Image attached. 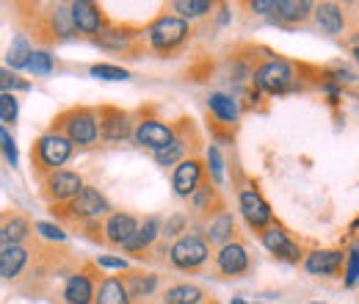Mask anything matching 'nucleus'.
Wrapping results in <instances>:
<instances>
[{
	"label": "nucleus",
	"instance_id": "obj_1",
	"mask_svg": "<svg viewBox=\"0 0 359 304\" xmlns=\"http://www.w3.org/2000/svg\"><path fill=\"white\" fill-rule=\"evenodd\" d=\"M313 72L315 70L307 67V64L271 55V58L260 61V64L252 70V86L257 88V91H266V94L304 91V88H310V78H318Z\"/></svg>",
	"mask_w": 359,
	"mask_h": 304
},
{
	"label": "nucleus",
	"instance_id": "obj_2",
	"mask_svg": "<svg viewBox=\"0 0 359 304\" xmlns=\"http://www.w3.org/2000/svg\"><path fill=\"white\" fill-rule=\"evenodd\" d=\"M191 39H194V25L177 17L175 11L163 8L152 22H147V47L161 58H175Z\"/></svg>",
	"mask_w": 359,
	"mask_h": 304
},
{
	"label": "nucleus",
	"instance_id": "obj_3",
	"mask_svg": "<svg viewBox=\"0 0 359 304\" xmlns=\"http://www.w3.org/2000/svg\"><path fill=\"white\" fill-rule=\"evenodd\" d=\"M31 37L39 44H58L72 39L78 31H75V22H72V14H69V3H53V6H34L31 3Z\"/></svg>",
	"mask_w": 359,
	"mask_h": 304
},
{
	"label": "nucleus",
	"instance_id": "obj_4",
	"mask_svg": "<svg viewBox=\"0 0 359 304\" xmlns=\"http://www.w3.org/2000/svg\"><path fill=\"white\" fill-rule=\"evenodd\" d=\"M47 131L67 136L75 147H94L102 141L100 138V117H97V108H91V105H72V108L58 111Z\"/></svg>",
	"mask_w": 359,
	"mask_h": 304
},
{
	"label": "nucleus",
	"instance_id": "obj_5",
	"mask_svg": "<svg viewBox=\"0 0 359 304\" xmlns=\"http://www.w3.org/2000/svg\"><path fill=\"white\" fill-rule=\"evenodd\" d=\"M111 211H114L111 202L94 185H86L75 199H69L64 205H50V213H53L55 221L69 224V227H78V230L83 224H91V221H102Z\"/></svg>",
	"mask_w": 359,
	"mask_h": 304
},
{
	"label": "nucleus",
	"instance_id": "obj_6",
	"mask_svg": "<svg viewBox=\"0 0 359 304\" xmlns=\"http://www.w3.org/2000/svg\"><path fill=\"white\" fill-rule=\"evenodd\" d=\"M72 152H75V144L67 136H61V133L55 131L42 133L31 144V172L42 183L53 172L64 169V164L72 158Z\"/></svg>",
	"mask_w": 359,
	"mask_h": 304
},
{
	"label": "nucleus",
	"instance_id": "obj_7",
	"mask_svg": "<svg viewBox=\"0 0 359 304\" xmlns=\"http://www.w3.org/2000/svg\"><path fill=\"white\" fill-rule=\"evenodd\" d=\"M213 244L202 235V232H188L177 241H172L169 249V265L177 268L182 274H199L208 268V263L213 260Z\"/></svg>",
	"mask_w": 359,
	"mask_h": 304
},
{
	"label": "nucleus",
	"instance_id": "obj_8",
	"mask_svg": "<svg viewBox=\"0 0 359 304\" xmlns=\"http://www.w3.org/2000/svg\"><path fill=\"white\" fill-rule=\"evenodd\" d=\"M97 268H100V265L91 260H86L83 265H78V268L67 277V282H64V288H61V304H94L97 302V288H100V279L105 277V274H100Z\"/></svg>",
	"mask_w": 359,
	"mask_h": 304
},
{
	"label": "nucleus",
	"instance_id": "obj_9",
	"mask_svg": "<svg viewBox=\"0 0 359 304\" xmlns=\"http://www.w3.org/2000/svg\"><path fill=\"white\" fill-rule=\"evenodd\" d=\"M238 205H241V213L246 218V224L260 235V232H266L269 227H273L276 221H273V211H271V205L263 199V194H260V188L252 183V180H246V183H238Z\"/></svg>",
	"mask_w": 359,
	"mask_h": 304
},
{
	"label": "nucleus",
	"instance_id": "obj_10",
	"mask_svg": "<svg viewBox=\"0 0 359 304\" xmlns=\"http://www.w3.org/2000/svg\"><path fill=\"white\" fill-rule=\"evenodd\" d=\"M177 122H180V131H177L175 144H172L169 150H163V152L155 155V164L163 166V169H166V166H180V164L188 161V158H196L199 144H202V133L196 131V125H194L191 117H182Z\"/></svg>",
	"mask_w": 359,
	"mask_h": 304
},
{
	"label": "nucleus",
	"instance_id": "obj_11",
	"mask_svg": "<svg viewBox=\"0 0 359 304\" xmlns=\"http://www.w3.org/2000/svg\"><path fill=\"white\" fill-rule=\"evenodd\" d=\"M180 131V122H163V119H155V117H144L135 122V131H133V141L138 147L149 150L152 155L169 150L177 138Z\"/></svg>",
	"mask_w": 359,
	"mask_h": 304
},
{
	"label": "nucleus",
	"instance_id": "obj_12",
	"mask_svg": "<svg viewBox=\"0 0 359 304\" xmlns=\"http://www.w3.org/2000/svg\"><path fill=\"white\" fill-rule=\"evenodd\" d=\"M141 39H147V25H130V22H111L108 31H102L94 42L105 50H114V53H122L128 58H138L141 53Z\"/></svg>",
	"mask_w": 359,
	"mask_h": 304
},
{
	"label": "nucleus",
	"instance_id": "obj_13",
	"mask_svg": "<svg viewBox=\"0 0 359 304\" xmlns=\"http://www.w3.org/2000/svg\"><path fill=\"white\" fill-rule=\"evenodd\" d=\"M249 271H252V258H249V249H246V244L241 238L216 249V255H213V274L219 279H241Z\"/></svg>",
	"mask_w": 359,
	"mask_h": 304
},
{
	"label": "nucleus",
	"instance_id": "obj_14",
	"mask_svg": "<svg viewBox=\"0 0 359 304\" xmlns=\"http://www.w3.org/2000/svg\"><path fill=\"white\" fill-rule=\"evenodd\" d=\"M83 188H86L83 177L72 169H58L39 183V194L45 197L47 205H64V202L75 199Z\"/></svg>",
	"mask_w": 359,
	"mask_h": 304
},
{
	"label": "nucleus",
	"instance_id": "obj_15",
	"mask_svg": "<svg viewBox=\"0 0 359 304\" xmlns=\"http://www.w3.org/2000/svg\"><path fill=\"white\" fill-rule=\"evenodd\" d=\"M97 117H100V138L105 144H119L125 138H133L135 122L130 111L102 103V105H97Z\"/></svg>",
	"mask_w": 359,
	"mask_h": 304
},
{
	"label": "nucleus",
	"instance_id": "obj_16",
	"mask_svg": "<svg viewBox=\"0 0 359 304\" xmlns=\"http://www.w3.org/2000/svg\"><path fill=\"white\" fill-rule=\"evenodd\" d=\"M141 221H144V218H138L135 213H130V211H111V213L105 216V221H102L105 244H108L111 249H122V252H125V246L133 241L135 232L141 230Z\"/></svg>",
	"mask_w": 359,
	"mask_h": 304
},
{
	"label": "nucleus",
	"instance_id": "obj_17",
	"mask_svg": "<svg viewBox=\"0 0 359 304\" xmlns=\"http://www.w3.org/2000/svg\"><path fill=\"white\" fill-rule=\"evenodd\" d=\"M188 202H191V213L199 216L205 224H208L210 218L226 213V199L222 197V188H219V183H216L210 174L202 180V185L194 191V197H191Z\"/></svg>",
	"mask_w": 359,
	"mask_h": 304
},
{
	"label": "nucleus",
	"instance_id": "obj_18",
	"mask_svg": "<svg viewBox=\"0 0 359 304\" xmlns=\"http://www.w3.org/2000/svg\"><path fill=\"white\" fill-rule=\"evenodd\" d=\"M69 14H72V22H75V31L94 37V39L102 31H108V25H111V20H108V14H105V8L100 3L75 0V3H69Z\"/></svg>",
	"mask_w": 359,
	"mask_h": 304
},
{
	"label": "nucleus",
	"instance_id": "obj_19",
	"mask_svg": "<svg viewBox=\"0 0 359 304\" xmlns=\"http://www.w3.org/2000/svg\"><path fill=\"white\" fill-rule=\"evenodd\" d=\"M34 246H36V238H31L28 244H17V246H0V277L6 285H14L25 268L31 265L34 258Z\"/></svg>",
	"mask_w": 359,
	"mask_h": 304
},
{
	"label": "nucleus",
	"instance_id": "obj_20",
	"mask_svg": "<svg viewBox=\"0 0 359 304\" xmlns=\"http://www.w3.org/2000/svg\"><path fill=\"white\" fill-rule=\"evenodd\" d=\"M260 238V244L269 249L271 255L276 258V260L282 263H304V258H307V252L290 238V232H285L279 224H273V227H269L266 232H260L257 235Z\"/></svg>",
	"mask_w": 359,
	"mask_h": 304
},
{
	"label": "nucleus",
	"instance_id": "obj_21",
	"mask_svg": "<svg viewBox=\"0 0 359 304\" xmlns=\"http://www.w3.org/2000/svg\"><path fill=\"white\" fill-rule=\"evenodd\" d=\"M119 274H122V279H125V285H128V291H130L135 304L152 302V296L161 299V293H163V288H161L163 277L161 274L144 271V268H128V271H119Z\"/></svg>",
	"mask_w": 359,
	"mask_h": 304
},
{
	"label": "nucleus",
	"instance_id": "obj_22",
	"mask_svg": "<svg viewBox=\"0 0 359 304\" xmlns=\"http://www.w3.org/2000/svg\"><path fill=\"white\" fill-rule=\"evenodd\" d=\"M313 25L326 34V37H340L351 28V17H348V6L343 3H315Z\"/></svg>",
	"mask_w": 359,
	"mask_h": 304
},
{
	"label": "nucleus",
	"instance_id": "obj_23",
	"mask_svg": "<svg viewBox=\"0 0 359 304\" xmlns=\"http://www.w3.org/2000/svg\"><path fill=\"white\" fill-rule=\"evenodd\" d=\"M36 221H31L28 213L22 211H6L0 218V246H17V244H28L31 238H36Z\"/></svg>",
	"mask_w": 359,
	"mask_h": 304
},
{
	"label": "nucleus",
	"instance_id": "obj_24",
	"mask_svg": "<svg viewBox=\"0 0 359 304\" xmlns=\"http://www.w3.org/2000/svg\"><path fill=\"white\" fill-rule=\"evenodd\" d=\"M210 172H208V166H205V161L199 155L196 158H188L180 166H175V172H172V188H175V194H177L180 199H191L194 191L202 185V180Z\"/></svg>",
	"mask_w": 359,
	"mask_h": 304
},
{
	"label": "nucleus",
	"instance_id": "obj_25",
	"mask_svg": "<svg viewBox=\"0 0 359 304\" xmlns=\"http://www.w3.org/2000/svg\"><path fill=\"white\" fill-rule=\"evenodd\" d=\"M348 252L346 249H313L304 258V271L313 277H340L346 271Z\"/></svg>",
	"mask_w": 359,
	"mask_h": 304
},
{
	"label": "nucleus",
	"instance_id": "obj_26",
	"mask_svg": "<svg viewBox=\"0 0 359 304\" xmlns=\"http://www.w3.org/2000/svg\"><path fill=\"white\" fill-rule=\"evenodd\" d=\"M161 238H163V218L147 216L141 221V230L135 232V238L125 246V255H130L135 260H147V255L155 249Z\"/></svg>",
	"mask_w": 359,
	"mask_h": 304
},
{
	"label": "nucleus",
	"instance_id": "obj_27",
	"mask_svg": "<svg viewBox=\"0 0 359 304\" xmlns=\"http://www.w3.org/2000/svg\"><path fill=\"white\" fill-rule=\"evenodd\" d=\"M315 3L310 0H279L273 11V22L287 25V28H304L313 22Z\"/></svg>",
	"mask_w": 359,
	"mask_h": 304
},
{
	"label": "nucleus",
	"instance_id": "obj_28",
	"mask_svg": "<svg viewBox=\"0 0 359 304\" xmlns=\"http://www.w3.org/2000/svg\"><path fill=\"white\" fill-rule=\"evenodd\" d=\"M213 296L208 293V288L196 285V282H175L166 285L161 293V304H210Z\"/></svg>",
	"mask_w": 359,
	"mask_h": 304
},
{
	"label": "nucleus",
	"instance_id": "obj_29",
	"mask_svg": "<svg viewBox=\"0 0 359 304\" xmlns=\"http://www.w3.org/2000/svg\"><path fill=\"white\" fill-rule=\"evenodd\" d=\"M94 304H135L122 274H105L100 279V288H97V302Z\"/></svg>",
	"mask_w": 359,
	"mask_h": 304
},
{
	"label": "nucleus",
	"instance_id": "obj_30",
	"mask_svg": "<svg viewBox=\"0 0 359 304\" xmlns=\"http://www.w3.org/2000/svg\"><path fill=\"white\" fill-rule=\"evenodd\" d=\"M208 111L213 119H219L226 128H235L238 117H241V103L232 97V94H224V91H213L208 97Z\"/></svg>",
	"mask_w": 359,
	"mask_h": 304
},
{
	"label": "nucleus",
	"instance_id": "obj_31",
	"mask_svg": "<svg viewBox=\"0 0 359 304\" xmlns=\"http://www.w3.org/2000/svg\"><path fill=\"white\" fill-rule=\"evenodd\" d=\"M238 224H235V218H232V213L226 211V213H222V216L210 218L208 224H205V238L219 249V246H224V244H232V241H238Z\"/></svg>",
	"mask_w": 359,
	"mask_h": 304
},
{
	"label": "nucleus",
	"instance_id": "obj_32",
	"mask_svg": "<svg viewBox=\"0 0 359 304\" xmlns=\"http://www.w3.org/2000/svg\"><path fill=\"white\" fill-rule=\"evenodd\" d=\"M34 50H36V47L28 42L25 34L14 37V42L8 44V50H6V70H8V67H11V70H28Z\"/></svg>",
	"mask_w": 359,
	"mask_h": 304
},
{
	"label": "nucleus",
	"instance_id": "obj_33",
	"mask_svg": "<svg viewBox=\"0 0 359 304\" xmlns=\"http://www.w3.org/2000/svg\"><path fill=\"white\" fill-rule=\"evenodd\" d=\"M213 8H216L213 0H172V3H169V11H175L177 17L188 20V22L213 14Z\"/></svg>",
	"mask_w": 359,
	"mask_h": 304
},
{
	"label": "nucleus",
	"instance_id": "obj_34",
	"mask_svg": "<svg viewBox=\"0 0 359 304\" xmlns=\"http://www.w3.org/2000/svg\"><path fill=\"white\" fill-rule=\"evenodd\" d=\"M28 70H31V75H36V78H47V75L55 70V55H53L47 47H36L34 55H31Z\"/></svg>",
	"mask_w": 359,
	"mask_h": 304
},
{
	"label": "nucleus",
	"instance_id": "obj_35",
	"mask_svg": "<svg viewBox=\"0 0 359 304\" xmlns=\"http://www.w3.org/2000/svg\"><path fill=\"white\" fill-rule=\"evenodd\" d=\"M89 75L100 78V81H128L130 78V72L125 67H116V64H91Z\"/></svg>",
	"mask_w": 359,
	"mask_h": 304
},
{
	"label": "nucleus",
	"instance_id": "obj_36",
	"mask_svg": "<svg viewBox=\"0 0 359 304\" xmlns=\"http://www.w3.org/2000/svg\"><path fill=\"white\" fill-rule=\"evenodd\" d=\"M188 224H191V216L188 213H175V216H169L163 221V241H169V238H182V235H188Z\"/></svg>",
	"mask_w": 359,
	"mask_h": 304
},
{
	"label": "nucleus",
	"instance_id": "obj_37",
	"mask_svg": "<svg viewBox=\"0 0 359 304\" xmlns=\"http://www.w3.org/2000/svg\"><path fill=\"white\" fill-rule=\"evenodd\" d=\"M36 235L47 244H64L67 241L64 227L61 224H50V221H36Z\"/></svg>",
	"mask_w": 359,
	"mask_h": 304
},
{
	"label": "nucleus",
	"instance_id": "obj_38",
	"mask_svg": "<svg viewBox=\"0 0 359 304\" xmlns=\"http://www.w3.org/2000/svg\"><path fill=\"white\" fill-rule=\"evenodd\" d=\"M0 122L3 128L17 122V94H8V91L0 94Z\"/></svg>",
	"mask_w": 359,
	"mask_h": 304
},
{
	"label": "nucleus",
	"instance_id": "obj_39",
	"mask_svg": "<svg viewBox=\"0 0 359 304\" xmlns=\"http://www.w3.org/2000/svg\"><path fill=\"white\" fill-rule=\"evenodd\" d=\"M343 282H346V288H354L359 282V246L354 249H348V260H346V271H343Z\"/></svg>",
	"mask_w": 359,
	"mask_h": 304
},
{
	"label": "nucleus",
	"instance_id": "obj_40",
	"mask_svg": "<svg viewBox=\"0 0 359 304\" xmlns=\"http://www.w3.org/2000/svg\"><path fill=\"white\" fill-rule=\"evenodd\" d=\"M208 172L210 177L222 185V174H224V161H222V155H219V147L216 144H210L208 147Z\"/></svg>",
	"mask_w": 359,
	"mask_h": 304
},
{
	"label": "nucleus",
	"instance_id": "obj_41",
	"mask_svg": "<svg viewBox=\"0 0 359 304\" xmlns=\"http://www.w3.org/2000/svg\"><path fill=\"white\" fill-rule=\"evenodd\" d=\"M0 86H3V91L14 94V88H20V91H28V88H31V84H28V81H22L20 75H14V72L3 70V72H0Z\"/></svg>",
	"mask_w": 359,
	"mask_h": 304
},
{
	"label": "nucleus",
	"instance_id": "obj_42",
	"mask_svg": "<svg viewBox=\"0 0 359 304\" xmlns=\"http://www.w3.org/2000/svg\"><path fill=\"white\" fill-rule=\"evenodd\" d=\"M0 141H3V155H6L8 166H17V144H14V138H11L8 128L0 131Z\"/></svg>",
	"mask_w": 359,
	"mask_h": 304
},
{
	"label": "nucleus",
	"instance_id": "obj_43",
	"mask_svg": "<svg viewBox=\"0 0 359 304\" xmlns=\"http://www.w3.org/2000/svg\"><path fill=\"white\" fill-rule=\"evenodd\" d=\"M276 3H279V0H249V3H241V6L249 8V11H255V14H271V17H273Z\"/></svg>",
	"mask_w": 359,
	"mask_h": 304
},
{
	"label": "nucleus",
	"instance_id": "obj_44",
	"mask_svg": "<svg viewBox=\"0 0 359 304\" xmlns=\"http://www.w3.org/2000/svg\"><path fill=\"white\" fill-rule=\"evenodd\" d=\"M97 265H100V268H116V274H119V271H128V260H125V258H114V255H100V258H97Z\"/></svg>",
	"mask_w": 359,
	"mask_h": 304
},
{
	"label": "nucleus",
	"instance_id": "obj_45",
	"mask_svg": "<svg viewBox=\"0 0 359 304\" xmlns=\"http://www.w3.org/2000/svg\"><path fill=\"white\" fill-rule=\"evenodd\" d=\"M354 58L359 61V47H354Z\"/></svg>",
	"mask_w": 359,
	"mask_h": 304
},
{
	"label": "nucleus",
	"instance_id": "obj_46",
	"mask_svg": "<svg viewBox=\"0 0 359 304\" xmlns=\"http://www.w3.org/2000/svg\"><path fill=\"white\" fill-rule=\"evenodd\" d=\"M210 304H219V302H216V299H213V302H210Z\"/></svg>",
	"mask_w": 359,
	"mask_h": 304
},
{
	"label": "nucleus",
	"instance_id": "obj_47",
	"mask_svg": "<svg viewBox=\"0 0 359 304\" xmlns=\"http://www.w3.org/2000/svg\"><path fill=\"white\" fill-rule=\"evenodd\" d=\"M310 304H320V302H310Z\"/></svg>",
	"mask_w": 359,
	"mask_h": 304
}]
</instances>
